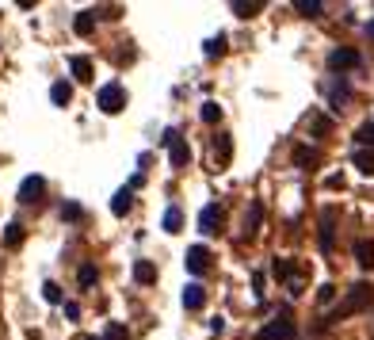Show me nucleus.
<instances>
[{
	"label": "nucleus",
	"instance_id": "f3484780",
	"mask_svg": "<svg viewBox=\"0 0 374 340\" xmlns=\"http://www.w3.org/2000/svg\"><path fill=\"white\" fill-rule=\"evenodd\" d=\"M69 69H73V77H77L80 84H88V81H92V61L84 58V54H77V58H69Z\"/></svg>",
	"mask_w": 374,
	"mask_h": 340
},
{
	"label": "nucleus",
	"instance_id": "a878e982",
	"mask_svg": "<svg viewBox=\"0 0 374 340\" xmlns=\"http://www.w3.org/2000/svg\"><path fill=\"white\" fill-rule=\"evenodd\" d=\"M271 276L283 279V283H291L294 279V264L291 260H271Z\"/></svg>",
	"mask_w": 374,
	"mask_h": 340
},
{
	"label": "nucleus",
	"instance_id": "aec40b11",
	"mask_svg": "<svg viewBox=\"0 0 374 340\" xmlns=\"http://www.w3.org/2000/svg\"><path fill=\"white\" fill-rule=\"evenodd\" d=\"M233 12H237L241 20H248V16L264 12V0H233Z\"/></svg>",
	"mask_w": 374,
	"mask_h": 340
},
{
	"label": "nucleus",
	"instance_id": "7ed1b4c3",
	"mask_svg": "<svg viewBox=\"0 0 374 340\" xmlns=\"http://www.w3.org/2000/svg\"><path fill=\"white\" fill-rule=\"evenodd\" d=\"M363 58H359V50L355 46H336V50L329 54V69L332 73H348V69H359Z\"/></svg>",
	"mask_w": 374,
	"mask_h": 340
},
{
	"label": "nucleus",
	"instance_id": "6e6552de",
	"mask_svg": "<svg viewBox=\"0 0 374 340\" xmlns=\"http://www.w3.org/2000/svg\"><path fill=\"white\" fill-rule=\"evenodd\" d=\"M46 192V180L42 176H27V180L20 184V203H39Z\"/></svg>",
	"mask_w": 374,
	"mask_h": 340
},
{
	"label": "nucleus",
	"instance_id": "39448f33",
	"mask_svg": "<svg viewBox=\"0 0 374 340\" xmlns=\"http://www.w3.org/2000/svg\"><path fill=\"white\" fill-rule=\"evenodd\" d=\"M183 264H187V271H191V276H203V271L210 268V249H207V245H191V249H187V257H183Z\"/></svg>",
	"mask_w": 374,
	"mask_h": 340
},
{
	"label": "nucleus",
	"instance_id": "4be33fe9",
	"mask_svg": "<svg viewBox=\"0 0 374 340\" xmlns=\"http://www.w3.org/2000/svg\"><path fill=\"white\" fill-rule=\"evenodd\" d=\"M214 157H218V165H229V157H233L229 134H218V141H214Z\"/></svg>",
	"mask_w": 374,
	"mask_h": 340
},
{
	"label": "nucleus",
	"instance_id": "bb28decb",
	"mask_svg": "<svg viewBox=\"0 0 374 340\" xmlns=\"http://www.w3.org/2000/svg\"><path fill=\"white\" fill-rule=\"evenodd\" d=\"M96 279H99V271H96V264H80V271H77V283L84 291L88 287H96Z\"/></svg>",
	"mask_w": 374,
	"mask_h": 340
},
{
	"label": "nucleus",
	"instance_id": "72a5a7b5",
	"mask_svg": "<svg viewBox=\"0 0 374 340\" xmlns=\"http://www.w3.org/2000/svg\"><path fill=\"white\" fill-rule=\"evenodd\" d=\"M42 298L58 306V302H61V287H58V283H46V287H42Z\"/></svg>",
	"mask_w": 374,
	"mask_h": 340
},
{
	"label": "nucleus",
	"instance_id": "c9c22d12",
	"mask_svg": "<svg viewBox=\"0 0 374 340\" xmlns=\"http://www.w3.org/2000/svg\"><path fill=\"white\" fill-rule=\"evenodd\" d=\"M65 317H73V321L80 317V306H77V302H65Z\"/></svg>",
	"mask_w": 374,
	"mask_h": 340
},
{
	"label": "nucleus",
	"instance_id": "cd10ccee",
	"mask_svg": "<svg viewBox=\"0 0 374 340\" xmlns=\"http://www.w3.org/2000/svg\"><path fill=\"white\" fill-rule=\"evenodd\" d=\"M355 141H359V149H374V119L355 130Z\"/></svg>",
	"mask_w": 374,
	"mask_h": 340
},
{
	"label": "nucleus",
	"instance_id": "423d86ee",
	"mask_svg": "<svg viewBox=\"0 0 374 340\" xmlns=\"http://www.w3.org/2000/svg\"><path fill=\"white\" fill-rule=\"evenodd\" d=\"M222 218H226V214H222V206L218 203H207L199 211V230L203 233H218L222 230Z\"/></svg>",
	"mask_w": 374,
	"mask_h": 340
},
{
	"label": "nucleus",
	"instance_id": "f03ea898",
	"mask_svg": "<svg viewBox=\"0 0 374 340\" xmlns=\"http://www.w3.org/2000/svg\"><path fill=\"white\" fill-rule=\"evenodd\" d=\"M96 107L104 111V115H119V111L126 107V92H123V84H119V81H107L104 88L96 92Z\"/></svg>",
	"mask_w": 374,
	"mask_h": 340
},
{
	"label": "nucleus",
	"instance_id": "f8f14e48",
	"mask_svg": "<svg viewBox=\"0 0 374 340\" xmlns=\"http://www.w3.org/2000/svg\"><path fill=\"white\" fill-rule=\"evenodd\" d=\"M355 260H359V268H367V271H374V241H367V238H359L355 241Z\"/></svg>",
	"mask_w": 374,
	"mask_h": 340
},
{
	"label": "nucleus",
	"instance_id": "1a4fd4ad",
	"mask_svg": "<svg viewBox=\"0 0 374 340\" xmlns=\"http://www.w3.org/2000/svg\"><path fill=\"white\" fill-rule=\"evenodd\" d=\"M332 241H336V211L329 206V211L321 214V249L332 252Z\"/></svg>",
	"mask_w": 374,
	"mask_h": 340
},
{
	"label": "nucleus",
	"instance_id": "473e14b6",
	"mask_svg": "<svg viewBox=\"0 0 374 340\" xmlns=\"http://www.w3.org/2000/svg\"><path fill=\"white\" fill-rule=\"evenodd\" d=\"M61 218H65V222H80V218H84V211H80L77 203H65V206H61Z\"/></svg>",
	"mask_w": 374,
	"mask_h": 340
},
{
	"label": "nucleus",
	"instance_id": "c85d7f7f",
	"mask_svg": "<svg viewBox=\"0 0 374 340\" xmlns=\"http://www.w3.org/2000/svg\"><path fill=\"white\" fill-rule=\"evenodd\" d=\"M180 225H183L180 206H168V211H164V230H168V233H180Z\"/></svg>",
	"mask_w": 374,
	"mask_h": 340
},
{
	"label": "nucleus",
	"instance_id": "c756f323",
	"mask_svg": "<svg viewBox=\"0 0 374 340\" xmlns=\"http://www.w3.org/2000/svg\"><path fill=\"white\" fill-rule=\"evenodd\" d=\"M226 54V35H214V39H207V58H222Z\"/></svg>",
	"mask_w": 374,
	"mask_h": 340
},
{
	"label": "nucleus",
	"instance_id": "f257e3e1",
	"mask_svg": "<svg viewBox=\"0 0 374 340\" xmlns=\"http://www.w3.org/2000/svg\"><path fill=\"white\" fill-rule=\"evenodd\" d=\"M370 302H374V287H370V283H355V287L348 291V298H344L340 306L325 317V325H336V321H344L348 314H359V310H367Z\"/></svg>",
	"mask_w": 374,
	"mask_h": 340
},
{
	"label": "nucleus",
	"instance_id": "b1692460",
	"mask_svg": "<svg viewBox=\"0 0 374 340\" xmlns=\"http://www.w3.org/2000/svg\"><path fill=\"white\" fill-rule=\"evenodd\" d=\"M4 245H8V249H20V245H23V225L20 222H8L4 225Z\"/></svg>",
	"mask_w": 374,
	"mask_h": 340
},
{
	"label": "nucleus",
	"instance_id": "58836bf2",
	"mask_svg": "<svg viewBox=\"0 0 374 340\" xmlns=\"http://www.w3.org/2000/svg\"><path fill=\"white\" fill-rule=\"evenodd\" d=\"M84 340H96V336H84Z\"/></svg>",
	"mask_w": 374,
	"mask_h": 340
},
{
	"label": "nucleus",
	"instance_id": "5701e85b",
	"mask_svg": "<svg viewBox=\"0 0 374 340\" xmlns=\"http://www.w3.org/2000/svg\"><path fill=\"white\" fill-rule=\"evenodd\" d=\"M50 100L58 103V107H65V103L73 100V88H69L65 81H54V84H50Z\"/></svg>",
	"mask_w": 374,
	"mask_h": 340
},
{
	"label": "nucleus",
	"instance_id": "f704fd0d",
	"mask_svg": "<svg viewBox=\"0 0 374 340\" xmlns=\"http://www.w3.org/2000/svg\"><path fill=\"white\" fill-rule=\"evenodd\" d=\"M332 298H336V287H332V283H325V287L317 291V302H321V306H329Z\"/></svg>",
	"mask_w": 374,
	"mask_h": 340
},
{
	"label": "nucleus",
	"instance_id": "0eeeda50",
	"mask_svg": "<svg viewBox=\"0 0 374 340\" xmlns=\"http://www.w3.org/2000/svg\"><path fill=\"white\" fill-rule=\"evenodd\" d=\"M325 92H329V103L336 111H340L344 103H348V96H351V88H348V81H344V77H332L329 84H325Z\"/></svg>",
	"mask_w": 374,
	"mask_h": 340
},
{
	"label": "nucleus",
	"instance_id": "ddd939ff",
	"mask_svg": "<svg viewBox=\"0 0 374 340\" xmlns=\"http://www.w3.org/2000/svg\"><path fill=\"white\" fill-rule=\"evenodd\" d=\"M294 165L298 168H317L321 165V153L313 146H294Z\"/></svg>",
	"mask_w": 374,
	"mask_h": 340
},
{
	"label": "nucleus",
	"instance_id": "6ab92c4d",
	"mask_svg": "<svg viewBox=\"0 0 374 340\" xmlns=\"http://www.w3.org/2000/svg\"><path fill=\"white\" fill-rule=\"evenodd\" d=\"M351 165H355V168H359V172H363V176H374V149H355Z\"/></svg>",
	"mask_w": 374,
	"mask_h": 340
},
{
	"label": "nucleus",
	"instance_id": "dca6fc26",
	"mask_svg": "<svg viewBox=\"0 0 374 340\" xmlns=\"http://www.w3.org/2000/svg\"><path fill=\"white\" fill-rule=\"evenodd\" d=\"M130 206H134V187H123V192H115V199H111V214H119V218H123Z\"/></svg>",
	"mask_w": 374,
	"mask_h": 340
},
{
	"label": "nucleus",
	"instance_id": "4468645a",
	"mask_svg": "<svg viewBox=\"0 0 374 340\" xmlns=\"http://www.w3.org/2000/svg\"><path fill=\"white\" fill-rule=\"evenodd\" d=\"M203 302H207V291H203L199 283H187L183 287V310H203Z\"/></svg>",
	"mask_w": 374,
	"mask_h": 340
},
{
	"label": "nucleus",
	"instance_id": "412c9836",
	"mask_svg": "<svg viewBox=\"0 0 374 340\" xmlns=\"http://www.w3.org/2000/svg\"><path fill=\"white\" fill-rule=\"evenodd\" d=\"M310 130H313L317 138L332 134V119H329V115H321V111H313V115H310Z\"/></svg>",
	"mask_w": 374,
	"mask_h": 340
},
{
	"label": "nucleus",
	"instance_id": "a211bd4d",
	"mask_svg": "<svg viewBox=\"0 0 374 340\" xmlns=\"http://www.w3.org/2000/svg\"><path fill=\"white\" fill-rule=\"evenodd\" d=\"M73 31H77L80 39H88V35L96 31V12H77V20H73Z\"/></svg>",
	"mask_w": 374,
	"mask_h": 340
},
{
	"label": "nucleus",
	"instance_id": "2eb2a0df",
	"mask_svg": "<svg viewBox=\"0 0 374 340\" xmlns=\"http://www.w3.org/2000/svg\"><path fill=\"white\" fill-rule=\"evenodd\" d=\"M134 279L149 287V283H157V264L153 260H134Z\"/></svg>",
	"mask_w": 374,
	"mask_h": 340
},
{
	"label": "nucleus",
	"instance_id": "393cba45",
	"mask_svg": "<svg viewBox=\"0 0 374 340\" xmlns=\"http://www.w3.org/2000/svg\"><path fill=\"white\" fill-rule=\"evenodd\" d=\"M294 12H302V16H310V20H317V16L325 12V4H321V0H294Z\"/></svg>",
	"mask_w": 374,
	"mask_h": 340
},
{
	"label": "nucleus",
	"instance_id": "9d476101",
	"mask_svg": "<svg viewBox=\"0 0 374 340\" xmlns=\"http://www.w3.org/2000/svg\"><path fill=\"white\" fill-rule=\"evenodd\" d=\"M168 160H172V168H187V165H191V149H187L183 138H176L172 146H168Z\"/></svg>",
	"mask_w": 374,
	"mask_h": 340
},
{
	"label": "nucleus",
	"instance_id": "e433bc0d",
	"mask_svg": "<svg viewBox=\"0 0 374 340\" xmlns=\"http://www.w3.org/2000/svg\"><path fill=\"white\" fill-rule=\"evenodd\" d=\"M252 287H256V295H264V271H256V276H252Z\"/></svg>",
	"mask_w": 374,
	"mask_h": 340
},
{
	"label": "nucleus",
	"instance_id": "7c9ffc66",
	"mask_svg": "<svg viewBox=\"0 0 374 340\" xmlns=\"http://www.w3.org/2000/svg\"><path fill=\"white\" fill-rule=\"evenodd\" d=\"M199 119H203V122H210V127H214V122L222 119V107H218L214 100H207V103H203V111H199Z\"/></svg>",
	"mask_w": 374,
	"mask_h": 340
},
{
	"label": "nucleus",
	"instance_id": "20e7f679",
	"mask_svg": "<svg viewBox=\"0 0 374 340\" xmlns=\"http://www.w3.org/2000/svg\"><path fill=\"white\" fill-rule=\"evenodd\" d=\"M256 340H294V321H291V314H279L275 321H267V325L260 329Z\"/></svg>",
	"mask_w": 374,
	"mask_h": 340
},
{
	"label": "nucleus",
	"instance_id": "4c0bfd02",
	"mask_svg": "<svg viewBox=\"0 0 374 340\" xmlns=\"http://www.w3.org/2000/svg\"><path fill=\"white\" fill-rule=\"evenodd\" d=\"M367 39H374V20L367 23Z\"/></svg>",
	"mask_w": 374,
	"mask_h": 340
},
{
	"label": "nucleus",
	"instance_id": "2f4dec72",
	"mask_svg": "<svg viewBox=\"0 0 374 340\" xmlns=\"http://www.w3.org/2000/svg\"><path fill=\"white\" fill-rule=\"evenodd\" d=\"M104 340H130V333L123 325H119V321H111V325L104 329Z\"/></svg>",
	"mask_w": 374,
	"mask_h": 340
},
{
	"label": "nucleus",
	"instance_id": "9b49d317",
	"mask_svg": "<svg viewBox=\"0 0 374 340\" xmlns=\"http://www.w3.org/2000/svg\"><path fill=\"white\" fill-rule=\"evenodd\" d=\"M260 222H264V203L256 199V203L248 206V214H245V238H248V241L260 233Z\"/></svg>",
	"mask_w": 374,
	"mask_h": 340
}]
</instances>
